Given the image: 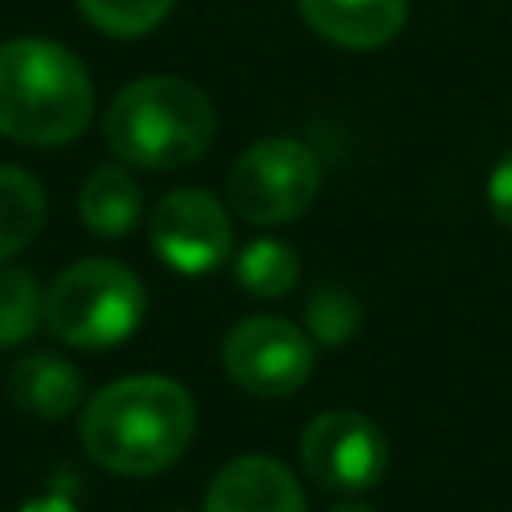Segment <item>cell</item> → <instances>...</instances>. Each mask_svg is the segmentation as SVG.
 Masks as SVG:
<instances>
[{"label": "cell", "instance_id": "cell-1", "mask_svg": "<svg viewBox=\"0 0 512 512\" xmlns=\"http://www.w3.org/2000/svg\"><path fill=\"white\" fill-rule=\"evenodd\" d=\"M196 408L184 384L168 376H128L100 388L80 416V440L92 464L120 476H152L192 444Z\"/></svg>", "mask_w": 512, "mask_h": 512}, {"label": "cell", "instance_id": "cell-2", "mask_svg": "<svg viewBox=\"0 0 512 512\" xmlns=\"http://www.w3.org/2000/svg\"><path fill=\"white\" fill-rule=\"evenodd\" d=\"M96 96L76 52L44 36L0 44V136L52 148L76 140L92 120Z\"/></svg>", "mask_w": 512, "mask_h": 512}, {"label": "cell", "instance_id": "cell-3", "mask_svg": "<svg viewBox=\"0 0 512 512\" xmlns=\"http://www.w3.org/2000/svg\"><path fill=\"white\" fill-rule=\"evenodd\" d=\"M212 100L184 76H140L104 112L108 148L136 168L172 172L200 160L212 144Z\"/></svg>", "mask_w": 512, "mask_h": 512}, {"label": "cell", "instance_id": "cell-4", "mask_svg": "<svg viewBox=\"0 0 512 512\" xmlns=\"http://www.w3.org/2000/svg\"><path fill=\"white\" fill-rule=\"evenodd\" d=\"M44 320L48 332L72 348L124 344L144 320V284L120 260H76L52 280Z\"/></svg>", "mask_w": 512, "mask_h": 512}, {"label": "cell", "instance_id": "cell-5", "mask_svg": "<svg viewBox=\"0 0 512 512\" xmlns=\"http://www.w3.org/2000/svg\"><path fill=\"white\" fill-rule=\"evenodd\" d=\"M320 192V160L308 144L272 136L236 156L228 172V204L248 224L296 220Z\"/></svg>", "mask_w": 512, "mask_h": 512}, {"label": "cell", "instance_id": "cell-6", "mask_svg": "<svg viewBox=\"0 0 512 512\" xmlns=\"http://www.w3.org/2000/svg\"><path fill=\"white\" fill-rule=\"evenodd\" d=\"M224 372L252 396L276 400L312 376L316 340L280 316H248L224 336Z\"/></svg>", "mask_w": 512, "mask_h": 512}, {"label": "cell", "instance_id": "cell-7", "mask_svg": "<svg viewBox=\"0 0 512 512\" xmlns=\"http://www.w3.org/2000/svg\"><path fill=\"white\" fill-rule=\"evenodd\" d=\"M304 472L328 492H364L388 468V440L380 424L360 412H324L300 436Z\"/></svg>", "mask_w": 512, "mask_h": 512}, {"label": "cell", "instance_id": "cell-8", "mask_svg": "<svg viewBox=\"0 0 512 512\" xmlns=\"http://www.w3.org/2000/svg\"><path fill=\"white\" fill-rule=\"evenodd\" d=\"M148 236L156 256L184 276H204L220 268L232 248V224L224 204L200 188H176L160 196V204L152 208Z\"/></svg>", "mask_w": 512, "mask_h": 512}, {"label": "cell", "instance_id": "cell-9", "mask_svg": "<svg viewBox=\"0 0 512 512\" xmlns=\"http://www.w3.org/2000/svg\"><path fill=\"white\" fill-rule=\"evenodd\" d=\"M204 512H308L296 476L272 456H236L204 496Z\"/></svg>", "mask_w": 512, "mask_h": 512}, {"label": "cell", "instance_id": "cell-10", "mask_svg": "<svg viewBox=\"0 0 512 512\" xmlns=\"http://www.w3.org/2000/svg\"><path fill=\"white\" fill-rule=\"evenodd\" d=\"M312 32L340 48H380L408 16V0H296Z\"/></svg>", "mask_w": 512, "mask_h": 512}, {"label": "cell", "instance_id": "cell-11", "mask_svg": "<svg viewBox=\"0 0 512 512\" xmlns=\"http://www.w3.org/2000/svg\"><path fill=\"white\" fill-rule=\"evenodd\" d=\"M8 396L16 408H24L40 420H60L84 400V380L64 356L32 352V356H20L12 364Z\"/></svg>", "mask_w": 512, "mask_h": 512}, {"label": "cell", "instance_id": "cell-12", "mask_svg": "<svg viewBox=\"0 0 512 512\" xmlns=\"http://www.w3.org/2000/svg\"><path fill=\"white\" fill-rule=\"evenodd\" d=\"M76 208H80V220L88 224V232H96V236H124V232L136 228L144 196H140V184H136V176L128 168L104 164V168H96L80 184Z\"/></svg>", "mask_w": 512, "mask_h": 512}, {"label": "cell", "instance_id": "cell-13", "mask_svg": "<svg viewBox=\"0 0 512 512\" xmlns=\"http://www.w3.org/2000/svg\"><path fill=\"white\" fill-rule=\"evenodd\" d=\"M44 188L12 164H0V260L24 252L44 228Z\"/></svg>", "mask_w": 512, "mask_h": 512}, {"label": "cell", "instance_id": "cell-14", "mask_svg": "<svg viewBox=\"0 0 512 512\" xmlns=\"http://www.w3.org/2000/svg\"><path fill=\"white\" fill-rule=\"evenodd\" d=\"M236 280L244 292L252 296H264V300H276L284 292L296 288L300 280V256L276 240V236H260L252 244H244V252L236 256Z\"/></svg>", "mask_w": 512, "mask_h": 512}, {"label": "cell", "instance_id": "cell-15", "mask_svg": "<svg viewBox=\"0 0 512 512\" xmlns=\"http://www.w3.org/2000/svg\"><path fill=\"white\" fill-rule=\"evenodd\" d=\"M44 296L28 268H0V348H12L36 332Z\"/></svg>", "mask_w": 512, "mask_h": 512}, {"label": "cell", "instance_id": "cell-16", "mask_svg": "<svg viewBox=\"0 0 512 512\" xmlns=\"http://www.w3.org/2000/svg\"><path fill=\"white\" fill-rule=\"evenodd\" d=\"M304 324H308V336L316 344L336 348V344H344V340L356 336V328H360V304H356V296L348 288L324 284V288L312 292V300L304 308Z\"/></svg>", "mask_w": 512, "mask_h": 512}, {"label": "cell", "instance_id": "cell-17", "mask_svg": "<svg viewBox=\"0 0 512 512\" xmlns=\"http://www.w3.org/2000/svg\"><path fill=\"white\" fill-rule=\"evenodd\" d=\"M76 8L108 36H144L172 12V0H76Z\"/></svg>", "mask_w": 512, "mask_h": 512}, {"label": "cell", "instance_id": "cell-18", "mask_svg": "<svg viewBox=\"0 0 512 512\" xmlns=\"http://www.w3.org/2000/svg\"><path fill=\"white\" fill-rule=\"evenodd\" d=\"M488 208L496 212L500 224L512 228V148L496 160V168L488 172Z\"/></svg>", "mask_w": 512, "mask_h": 512}, {"label": "cell", "instance_id": "cell-19", "mask_svg": "<svg viewBox=\"0 0 512 512\" xmlns=\"http://www.w3.org/2000/svg\"><path fill=\"white\" fill-rule=\"evenodd\" d=\"M20 512H80L68 496H36V500H28Z\"/></svg>", "mask_w": 512, "mask_h": 512}, {"label": "cell", "instance_id": "cell-20", "mask_svg": "<svg viewBox=\"0 0 512 512\" xmlns=\"http://www.w3.org/2000/svg\"><path fill=\"white\" fill-rule=\"evenodd\" d=\"M328 512H376V508H368V504H360V500H344V504H336V508H328Z\"/></svg>", "mask_w": 512, "mask_h": 512}]
</instances>
